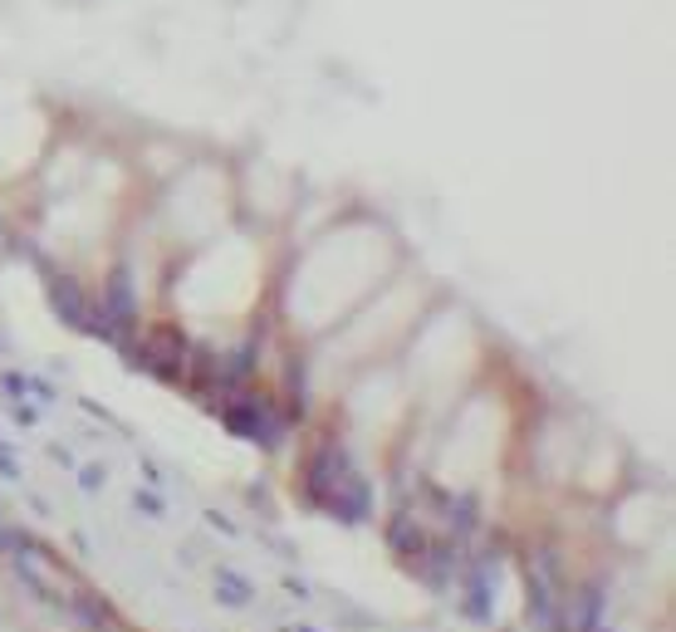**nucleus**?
<instances>
[{
	"instance_id": "nucleus-1",
	"label": "nucleus",
	"mask_w": 676,
	"mask_h": 632,
	"mask_svg": "<svg viewBox=\"0 0 676 632\" xmlns=\"http://www.w3.org/2000/svg\"><path fill=\"white\" fill-rule=\"evenodd\" d=\"M49 299H54L59 319H69L74 329H88V334H94V314H88V305H84V295H78L74 280H54V285H49Z\"/></svg>"
},
{
	"instance_id": "nucleus-2",
	"label": "nucleus",
	"mask_w": 676,
	"mask_h": 632,
	"mask_svg": "<svg viewBox=\"0 0 676 632\" xmlns=\"http://www.w3.org/2000/svg\"><path fill=\"white\" fill-rule=\"evenodd\" d=\"M216 598H221V603H231V608H241V603H250V583H245L241 573H231V569H225L221 579H216Z\"/></svg>"
},
{
	"instance_id": "nucleus-3",
	"label": "nucleus",
	"mask_w": 676,
	"mask_h": 632,
	"mask_svg": "<svg viewBox=\"0 0 676 632\" xmlns=\"http://www.w3.org/2000/svg\"><path fill=\"white\" fill-rule=\"evenodd\" d=\"M133 500H137V510H147V515H162V500H157L152 491H137Z\"/></svg>"
},
{
	"instance_id": "nucleus-4",
	"label": "nucleus",
	"mask_w": 676,
	"mask_h": 632,
	"mask_svg": "<svg viewBox=\"0 0 676 632\" xmlns=\"http://www.w3.org/2000/svg\"><path fill=\"white\" fill-rule=\"evenodd\" d=\"M299 632H314V628H299Z\"/></svg>"
}]
</instances>
